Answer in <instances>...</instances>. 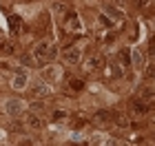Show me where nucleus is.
<instances>
[{
	"label": "nucleus",
	"instance_id": "nucleus-17",
	"mask_svg": "<svg viewBox=\"0 0 155 146\" xmlns=\"http://www.w3.org/2000/svg\"><path fill=\"white\" fill-rule=\"evenodd\" d=\"M13 42H9V40H2V42H0V55H11L13 53Z\"/></svg>",
	"mask_w": 155,
	"mask_h": 146
},
{
	"label": "nucleus",
	"instance_id": "nucleus-27",
	"mask_svg": "<svg viewBox=\"0 0 155 146\" xmlns=\"http://www.w3.org/2000/svg\"><path fill=\"white\" fill-rule=\"evenodd\" d=\"M151 44H155V38H151Z\"/></svg>",
	"mask_w": 155,
	"mask_h": 146
},
{
	"label": "nucleus",
	"instance_id": "nucleus-8",
	"mask_svg": "<svg viewBox=\"0 0 155 146\" xmlns=\"http://www.w3.org/2000/svg\"><path fill=\"white\" fill-rule=\"evenodd\" d=\"M27 86H29V73L27 71H18L16 75H13V80H11V89L13 91H25Z\"/></svg>",
	"mask_w": 155,
	"mask_h": 146
},
{
	"label": "nucleus",
	"instance_id": "nucleus-15",
	"mask_svg": "<svg viewBox=\"0 0 155 146\" xmlns=\"http://www.w3.org/2000/svg\"><path fill=\"white\" fill-rule=\"evenodd\" d=\"M69 117V111H64V109H55V111H51V120L53 122H64Z\"/></svg>",
	"mask_w": 155,
	"mask_h": 146
},
{
	"label": "nucleus",
	"instance_id": "nucleus-11",
	"mask_svg": "<svg viewBox=\"0 0 155 146\" xmlns=\"http://www.w3.org/2000/svg\"><path fill=\"white\" fill-rule=\"evenodd\" d=\"M25 124H27V126H29V128H33V131H40L42 126H45V122H42V117L36 113V111H31V113L29 115H27V120H25Z\"/></svg>",
	"mask_w": 155,
	"mask_h": 146
},
{
	"label": "nucleus",
	"instance_id": "nucleus-10",
	"mask_svg": "<svg viewBox=\"0 0 155 146\" xmlns=\"http://www.w3.org/2000/svg\"><path fill=\"white\" fill-rule=\"evenodd\" d=\"M60 67L58 64H49V67H42V80H60Z\"/></svg>",
	"mask_w": 155,
	"mask_h": 146
},
{
	"label": "nucleus",
	"instance_id": "nucleus-6",
	"mask_svg": "<svg viewBox=\"0 0 155 146\" xmlns=\"http://www.w3.org/2000/svg\"><path fill=\"white\" fill-rule=\"evenodd\" d=\"M104 64H107V62H104L102 53H93V55H89V58L84 60V69H87V71H100Z\"/></svg>",
	"mask_w": 155,
	"mask_h": 146
},
{
	"label": "nucleus",
	"instance_id": "nucleus-12",
	"mask_svg": "<svg viewBox=\"0 0 155 146\" xmlns=\"http://www.w3.org/2000/svg\"><path fill=\"white\" fill-rule=\"evenodd\" d=\"M102 11L107 13L111 20H115V22H122V20H124V13L120 11L117 7H113V5H104V9H102Z\"/></svg>",
	"mask_w": 155,
	"mask_h": 146
},
{
	"label": "nucleus",
	"instance_id": "nucleus-4",
	"mask_svg": "<svg viewBox=\"0 0 155 146\" xmlns=\"http://www.w3.org/2000/svg\"><path fill=\"white\" fill-rule=\"evenodd\" d=\"M29 91H31L33 97L42 100V97H49V95H51V86L47 84V80H38V82H33V84L29 86Z\"/></svg>",
	"mask_w": 155,
	"mask_h": 146
},
{
	"label": "nucleus",
	"instance_id": "nucleus-18",
	"mask_svg": "<svg viewBox=\"0 0 155 146\" xmlns=\"http://www.w3.org/2000/svg\"><path fill=\"white\" fill-rule=\"evenodd\" d=\"M107 73L111 75V78H120V75H122V67H120L117 62H111L109 69H107Z\"/></svg>",
	"mask_w": 155,
	"mask_h": 146
},
{
	"label": "nucleus",
	"instance_id": "nucleus-20",
	"mask_svg": "<svg viewBox=\"0 0 155 146\" xmlns=\"http://www.w3.org/2000/svg\"><path fill=\"white\" fill-rule=\"evenodd\" d=\"M120 62L126 67V64H131V53L129 51H120Z\"/></svg>",
	"mask_w": 155,
	"mask_h": 146
},
{
	"label": "nucleus",
	"instance_id": "nucleus-26",
	"mask_svg": "<svg viewBox=\"0 0 155 146\" xmlns=\"http://www.w3.org/2000/svg\"><path fill=\"white\" fill-rule=\"evenodd\" d=\"M151 140H153V144H155V131H153V133H151Z\"/></svg>",
	"mask_w": 155,
	"mask_h": 146
},
{
	"label": "nucleus",
	"instance_id": "nucleus-13",
	"mask_svg": "<svg viewBox=\"0 0 155 146\" xmlns=\"http://www.w3.org/2000/svg\"><path fill=\"white\" fill-rule=\"evenodd\" d=\"M67 89L71 93H80V91H84V82L78 80V78H69L67 80Z\"/></svg>",
	"mask_w": 155,
	"mask_h": 146
},
{
	"label": "nucleus",
	"instance_id": "nucleus-1",
	"mask_svg": "<svg viewBox=\"0 0 155 146\" xmlns=\"http://www.w3.org/2000/svg\"><path fill=\"white\" fill-rule=\"evenodd\" d=\"M55 53H58V49H55V44L51 42V40H38L36 44H33V51H31V55L36 60H40V62H45V60H51V58H55Z\"/></svg>",
	"mask_w": 155,
	"mask_h": 146
},
{
	"label": "nucleus",
	"instance_id": "nucleus-16",
	"mask_svg": "<svg viewBox=\"0 0 155 146\" xmlns=\"http://www.w3.org/2000/svg\"><path fill=\"white\" fill-rule=\"evenodd\" d=\"M140 97L153 102V100H155V89H153V86H142V89H140Z\"/></svg>",
	"mask_w": 155,
	"mask_h": 146
},
{
	"label": "nucleus",
	"instance_id": "nucleus-21",
	"mask_svg": "<svg viewBox=\"0 0 155 146\" xmlns=\"http://www.w3.org/2000/svg\"><path fill=\"white\" fill-rule=\"evenodd\" d=\"M131 2H133V5H135V7H137V9H146V7H149V5H151V0H131Z\"/></svg>",
	"mask_w": 155,
	"mask_h": 146
},
{
	"label": "nucleus",
	"instance_id": "nucleus-14",
	"mask_svg": "<svg viewBox=\"0 0 155 146\" xmlns=\"http://www.w3.org/2000/svg\"><path fill=\"white\" fill-rule=\"evenodd\" d=\"M51 11L55 13V16H64V13L69 11V7H67L64 0H53L51 2Z\"/></svg>",
	"mask_w": 155,
	"mask_h": 146
},
{
	"label": "nucleus",
	"instance_id": "nucleus-5",
	"mask_svg": "<svg viewBox=\"0 0 155 146\" xmlns=\"http://www.w3.org/2000/svg\"><path fill=\"white\" fill-rule=\"evenodd\" d=\"M64 24H67L69 31H75V33H80V31L84 29L82 22H80V16H78V11H71V9L64 13Z\"/></svg>",
	"mask_w": 155,
	"mask_h": 146
},
{
	"label": "nucleus",
	"instance_id": "nucleus-7",
	"mask_svg": "<svg viewBox=\"0 0 155 146\" xmlns=\"http://www.w3.org/2000/svg\"><path fill=\"white\" fill-rule=\"evenodd\" d=\"M151 104L153 102L144 100V97H133L131 109H133V113H137V115H146V113H151Z\"/></svg>",
	"mask_w": 155,
	"mask_h": 146
},
{
	"label": "nucleus",
	"instance_id": "nucleus-19",
	"mask_svg": "<svg viewBox=\"0 0 155 146\" xmlns=\"http://www.w3.org/2000/svg\"><path fill=\"white\" fill-rule=\"evenodd\" d=\"M111 117H113V115H111V111H97V113H95V120L97 122H104V124L111 122Z\"/></svg>",
	"mask_w": 155,
	"mask_h": 146
},
{
	"label": "nucleus",
	"instance_id": "nucleus-9",
	"mask_svg": "<svg viewBox=\"0 0 155 146\" xmlns=\"http://www.w3.org/2000/svg\"><path fill=\"white\" fill-rule=\"evenodd\" d=\"M146 64V53L142 49H131V67L137 69V71H142Z\"/></svg>",
	"mask_w": 155,
	"mask_h": 146
},
{
	"label": "nucleus",
	"instance_id": "nucleus-2",
	"mask_svg": "<svg viewBox=\"0 0 155 146\" xmlns=\"http://www.w3.org/2000/svg\"><path fill=\"white\" fill-rule=\"evenodd\" d=\"M5 113L13 117V120H18V117H22L27 113V104L20 100V97H9V100L5 102Z\"/></svg>",
	"mask_w": 155,
	"mask_h": 146
},
{
	"label": "nucleus",
	"instance_id": "nucleus-24",
	"mask_svg": "<svg viewBox=\"0 0 155 146\" xmlns=\"http://www.w3.org/2000/svg\"><path fill=\"white\" fill-rule=\"evenodd\" d=\"M146 55H149V58H153V60H155V44H151V47H149V53H146Z\"/></svg>",
	"mask_w": 155,
	"mask_h": 146
},
{
	"label": "nucleus",
	"instance_id": "nucleus-22",
	"mask_svg": "<svg viewBox=\"0 0 155 146\" xmlns=\"http://www.w3.org/2000/svg\"><path fill=\"white\" fill-rule=\"evenodd\" d=\"M146 75H149V78H151V80L155 82V64H153V67H149V69H146Z\"/></svg>",
	"mask_w": 155,
	"mask_h": 146
},
{
	"label": "nucleus",
	"instance_id": "nucleus-3",
	"mask_svg": "<svg viewBox=\"0 0 155 146\" xmlns=\"http://www.w3.org/2000/svg\"><path fill=\"white\" fill-rule=\"evenodd\" d=\"M62 60L67 62V64H78V62L82 60V49L78 47V44H69V47H64L62 49Z\"/></svg>",
	"mask_w": 155,
	"mask_h": 146
},
{
	"label": "nucleus",
	"instance_id": "nucleus-25",
	"mask_svg": "<svg viewBox=\"0 0 155 146\" xmlns=\"http://www.w3.org/2000/svg\"><path fill=\"white\" fill-rule=\"evenodd\" d=\"M0 69H2V71H7V69H11V67H9V62H0Z\"/></svg>",
	"mask_w": 155,
	"mask_h": 146
},
{
	"label": "nucleus",
	"instance_id": "nucleus-28",
	"mask_svg": "<svg viewBox=\"0 0 155 146\" xmlns=\"http://www.w3.org/2000/svg\"><path fill=\"white\" fill-rule=\"evenodd\" d=\"M0 117H2V111H0Z\"/></svg>",
	"mask_w": 155,
	"mask_h": 146
},
{
	"label": "nucleus",
	"instance_id": "nucleus-23",
	"mask_svg": "<svg viewBox=\"0 0 155 146\" xmlns=\"http://www.w3.org/2000/svg\"><path fill=\"white\" fill-rule=\"evenodd\" d=\"M42 109H45V104H42V102H33L31 104V111H42Z\"/></svg>",
	"mask_w": 155,
	"mask_h": 146
}]
</instances>
